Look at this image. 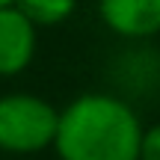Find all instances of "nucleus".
Returning a JSON list of instances; mask_svg holds the SVG:
<instances>
[{"mask_svg": "<svg viewBox=\"0 0 160 160\" xmlns=\"http://www.w3.org/2000/svg\"><path fill=\"white\" fill-rule=\"evenodd\" d=\"M142 122L113 92H83L59 110L51 148L59 160H139Z\"/></svg>", "mask_w": 160, "mask_h": 160, "instance_id": "1", "label": "nucleus"}, {"mask_svg": "<svg viewBox=\"0 0 160 160\" xmlns=\"http://www.w3.org/2000/svg\"><path fill=\"white\" fill-rule=\"evenodd\" d=\"M59 110L36 92L0 95V151L3 154H39L57 137Z\"/></svg>", "mask_w": 160, "mask_h": 160, "instance_id": "2", "label": "nucleus"}, {"mask_svg": "<svg viewBox=\"0 0 160 160\" xmlns=\"http://www.w3.org/2000/svg\"><path fill=\"white\" fill-rule=\"evenodd\" d=\"M113 95L133 104V98H151L160 92V51L151 42H128L107 68Z\"/></svg>", "mask_w": 160, "mask_h": 160, "instance_id": "3", "label": "nucleus"}, {"mask_svg": "<svg viewBox=\"0 0 160 160\" xmlns=\"http://www.w3.org/2000/svg\"><path fill=\"white\" fill-rule=\"evenodd\" d=\"M98 18L122 42L160 36V0H98Z\"/></svg>", "mask_w": 160, "mask_h": 160, "instance_id": "4", "label": "nucleus"}, {"mask_svg": "<svg viewBox=\"0 0 160 160\" xmlns=\"http://www.w3.org/2000/svg\"><path fill=\"white\" fill-rule=\"evenodd\" d=\"M39 27L15 6L0 9V77H18L36 59Z\"/></svg>", "mask_w": 160, "mask_h": 160, "instance_id": "5", "label": "nucleus"}, {"mask_svg": "<svg viewBox=\"0 0 160 160\" xmlns=\"http://www.w3.org/2000/svg\"><path fill=\"white\" fill-rule=\"evenodd\" d=\"M12 6L36 27H57L74 15L77 0H12Z\"/></svg>", "mask_w": 160, "mask_h": 160, "instance_id": "6", "label": "nucleus"}, {"mask_svg": "<svg viewBox=\"0 0 160 160\" xmlns=\"http://www.w3.org/2000/svg\"><path fill=\"white\" fill-rule=\"evenodd\" d=\"M139 160H160V122L142 131V139H139Z\"/></svg>", "mask_w": 160, "mask_h": 160, "instance_id": "7", "label": "nucleus"}, {"mask_svg": "<svg viewBox=\"0 0 160 160\" xmlns=\"http://www.w3.org/2000/svg\"><path fill=\"white\" fill-rule=\"evenodd\" d=\"M3 6H12V0H0V9H3Z\"/></svg>", "mask_w": 160, "mask_h": 160, "instance_id": "8", "label": "nucleus"}]
</instances>
